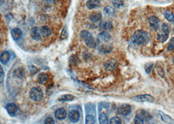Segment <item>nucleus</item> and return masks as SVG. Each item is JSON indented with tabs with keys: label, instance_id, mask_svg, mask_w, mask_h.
Masks as SVG:
<instances>
[{
	"label": "nucleus",
	"instance_id": "nucleus-38",
	"mask_svg": "<svg viewBox=\"0 0 174 124\" xmlns=\"http://www.w3.org/2000/svg\"><path fill=\"white\" fill-rule=\"evenodd\" d=\"M1 83L4 81V69H3L2 67H1Z\"/></svg>",
	"mask_w": 174,
	"mask_h": 124
},
{
	"label": "nucleus",
	"instance_id": "nucleus-39",
	"mask_svg": "<svg viewBox=\"0 0 174 124\" xmlns=\"http://www.w3.org/2000/svg\"><path fill=\"white\" fill-rule=\"evenodd\" d=\"M44 1L46 3H48V4H54V3L56 1V0H44Z\"/></svg>",
	"mask_w": 174,
	"mask_h": 124
},
{
	"label": "nucleus",
	"instance_id": "nucleus-34",
	"mask_svg": "<svg viewBox=\"0 0 174 124\" xmlns=\"http://www.w3.org/2000/svg\"><path fill=\"white\" fill-rule=\"evenodd\" d=\"M140 114H142L143 116L144 117L145 120H149L150 119H151V115L149 114V112H146V111H145V110H142L141 111Z\"/></svg>",
	"mask_w": 174,
	"mask_h": 124
},
{
	"label": "nucleus",
	"instance_id": "nucleus-29",
	"mask_svg": "<svg viewBox=\"0 0 174 124\" xmlns=\"http://www.w3.org/2000/svg\"><path fill=\"white\" fill-rule=\"evenodd\" d=\"M123 1H121V0H115V1H114V2H113V6L117 9L121 8L123 6Z\"/></svg>",
	"mask_w": 174,
	"mask_h": 124
},
{
	"label": "nucleus",
	"instance_id": "nucleus-25",
	"mask_svg": "<svg viewBox=\"0 0 174 124\" xmlns=\"http://www.w3.org/2000/svg\"><path fill=\"white\" fill-rule=\"evenodd\" d=\"M145 118L141 114H138L134 118V123L135 124H142L145 122Z\"/></svg>",
	"mask_w": 174,
	"mask_h": 124
},
{
	"label": "nucleus",
	"instance_id": "nucleus-40",
	"mask_svg": "<svg viewBox=\"0 0 174 124\" xmlns=\"http://www.w3.org/2000/svg\"><path fill=\"white\" fill-rule=\"evenodd\" d=\"M172 23H173V24H174V19H173V22H172Z\"/></svg>",
	"mask_w": 174,
	"mask_h": 124
},
{
	"label": "nucleus",
	"instance_id": "nucleus-18",
	"mask_svg": "<svg viewBox=\"0 0 174 124\" xmlns=\"http://www.w3.org/2000/svg\"><path fill=\"white\" fill-rule=\"evenodd\" d=\"M113 48L109 44H102L99 47V52L101 54H108L112 52Z\"/></svg>",
	"mask_w": 174,
	"mask_h": 124
},
{
	"label": "nucleus",
	"instance_id": "nucleus-15",
	"mask_svg": "<svg viewBox=\"0 0 174 124\" xmlns=\"http://www.w3.org/2000/svg\"><path fill=\"white\" fill-rule=\"evenodd\" d=\"M89 19L93 23L100 22L102 19V14L100 12H93L89 15Z\"/></svg>",
	"mask_w": 174,
	"mask_h": 124
},
{
	"label": "nucleus",
	"instance_id": "nucleus-28",
	"mask_svg": "<svg viewBox=\"0 0 174 124\" xmlns=\"http://www.w3.org/2000/svg\"><path fill=\"white\" fill-rule=\"evenodd\" d=\"M86 124H94L95 123V119L94 116L91 114L87 115L86 117Z\"/></svg>",
	"mask_w": 174,
	"mask_h": 124
},
{
	"label": "nucleus",
	"instance_id": "nucleus-42",
	"mask_svg": "<svg viewBox=\"0 0 174 124\" xmlns=\"http://www.w3.org/2000/svg\"><path fill=\"white\" fill-rule=\"evenodd\" d=\"M173 33H174V28H173Z\"/></svg>",
	"mask_w": 174,
	"mask_h": 124
},
{
	"label": "nucleus",
	"instance_id": "nucleus-14",
	"mask_svg": "<svg viewBox=\"0 0 174 124\" xmlns=\"http://www.w3.org/2000/svg\"><path fill=\"white\" fill-rule=\"evenodd\" d=\"M11 36L14 41H18L19 39H20L22 36H23V33H22V31L20 29V28H16L12 29L11 30Z\"/></svg>",
	"mask_w": 174,
	"mask_h": 124
},
{
	"label": "nucleus",
	"instance_id": "nucleus-17",
	"mask_svg": "<svg viewBox=\"0 0 174 124\" xmlns=\"http://www.w3.org/2000/svg\"><path fill=\"white\" fill-rule=\"evenodd\" d=\"M11 58V56H10V53H9L8 51H3L1 53V56H0V61H1V63H3L4 65H6L7 63L9 62Z\"/></svg>",
	"mask_w": 174,
	"mask_h": 124
},
{
	"label": "nucleus",
	"instance_id": "nucleus-4",
	"mask_svg": "<svg viewBox=\"0 0 174 124\" xmlns=\"http://www.w3.org/2000/svg\"><path fill=\"white\" fill-rule=\"evenodd\" d=\"M131 99L136 101V102L143 103V102H153L154 98L149 94H144V95H140L137 96H134L131 98Z\"/></svg>",
	"mask_w": 174,
	"mask_h": 124
},
{
	"label": "nucleus",
	"instance_id": "nucleus-30",
	"mask_svg": "<svg viewBox=\"0 0 174 124\" xmlns=\"http://www.w3.org/2000/svg\"><path fill=\"white\" fill-rule=\"evenodd\" d=\"M24 70L20 69V68H18V69L15 70L14 73V75L15 76V77H19V78H22V76L24 75Z\"/></svg>",
	"mask_w": 174,
	"mask_h": 124
},
{
	"label": "nucleus",
	"instance_id": "nucleus-7",
	"mask_svg": "<svg viewBox=\"0 0 174 124\" xmlns=\"http://www.w3.org/2000/svg\"><path fill=\"white\" fill-rule=\"evenodd\" d=\"M68 117L70 122L73 123H76L80 120V114L78 110H72L69 112Z\"/></svg>",
	"mask_w": 174,
	"mask_h": 124
},
{
	"label": "nucleus",
	"instance_id": "nucleus-31",
	"mask_svg": "<svg viewBox=\"0 0 174 124\" xmlns=\"http://www.w3.org/2000/svg\"><path fill=\"white\" fill-rule=\"evenodd\" d=\"M109 123L110 124H120L121 123V120L118 117H113L110 119L109 122Z\"/></svg>",
	"mask_w": 174,
	"mask_h": 124
},
{
	"label": "nucleus",
	"instance_id": "nucleus-37",
	"mask_svg": "<svg viewBox=\"0 0 174 124\" xmlns=\"http://www.w3.org/2000/svg\"><path fill=\"white\" fill-rule=\"evenodd\" d=\"M157 71H158V73H159V75L160 76V77L162 78H163L164 76V73L163 69L161 67H157Z\"/></svg>",
	"mask_w": 174,
	"mask_h": 124
},
{
	"label": "nucleus",
	"instance_id": "nucleus-9",
	"mask_svg": "<svg viewBox=\"0 0 174 124\" xmlns=\"http://www.w3.org/2000/svg\"><path fill=\"white\" fill-rule=\"evenodd\" d=\"M131 112V107L128 104H122L119 107L118 112L122 116H127Z\"/></svg>",
	"mask_w": 174,
	"mask_h": 124
},
{
	"label": "nucleus",
	"instance_id": "nucleus-19",
	"mask_svg": "<svg viewBox=\"0 0 174 124\" xmlns=\"http://www.w3.org/2000/svg\"><path fill=\"white\" fill-rule=\"evenodd\" d=\"M40 33L42 37H48L51 35V31L49 27L47 26H43L40 28Z\"/></svg>",
	"mask_w": 174,
	"mask_h": 124
},
{
	"label": "nucleus",
	"instance_id": "nucleus-21",
	"mask_svg": "<svg viewBox=\"0 0 174 124\" xmlns=\"http://www.w3.org/2000/svg\"><path fill=\"white\" fill-rule=\"evenodd\" d=\"M159 115L161 117V119H162L163 122H164L166 123H173V120L168 115H167V114L162 112V111H159Z\"/></svg>",
	"mask_w": 174,
	"mask_h": 124
},
{
	"label": "nucleus",
	"instance_id": "nucleus-16",
	"mask_svg": "<svg viewBox=\"0 0 174 124\" xmlns=\"http://www.w3.org/2000/svg\"><path fill=\"white\" fill-rule=\"evenodd\" d=\"M101 2L100 0H88L86 3V6L89 9H95L100 7Z\"/></svg>",
	"mask_w": 174,
	"mask_h": 124
},
{
	"label": "nucleus",
	"instance_id": "nucleus-2",
	"mask_svg": "<svg viewBox=\"0 0 174 124\" xmlns=\"http://www.w3.org/2000/svg\"><path fill=\"white\" fill-rule=\"evenodd\" d=\"M133 39L138 45H143L148 41V36L146 31L138 30L134 33Z\"/></svg>",
	"mask_w": 174,
	"mask_h": 124
},
{
	"label": "nucleus",
	"instance_id": "nucleus-11",
	"mask_svg": "<svg viewBox=\"0 0 174 124\" xmlns=\"http://www.w3.org/2000/svg\"><path fill=\"white\" fill-rule=\"evenodd\" d=\"M111 36L108 32H107L106 31H103L102 32L100 33L98 36H97V39L100 41V42L102 43H106L110 40Z\"/></svg>",
	"mask_w": 174,
	"mask_h": 124
},
{
	"label": "nucleus",
	"instance_id": "nucleus-22",
	"mask_svg": "<svg viewBox=\"0 0 174 124\" xmlns=\"http://www.w3.org/2000/svg\"><path fill=\"white\" fill-rule=\"evenodd\" d=\"M47 80H48V75L46 74V73H41V74L38 75L37 77V81L38 83L41 84H44V83H46Z\"/></svg>",
	"mask_w": 174,
	"mask_h": 124
},
{
	"label": "nucleus",
	"instance_id": "nucleus-10",
	"mask_svg": "<svg viewBox=\"0 0 174 124\" xmlns=\"http://www.w3.org/2000/svg\"><path fill=\"white\" fill-rule=\"evenodd\" d=\"M31 37L35 41H39L41 39V34L40 33V28L38 27H33L30 31Z\"/></svg>",
	"mask_w": 174,
	"mask_h": 124
},
{
	"label": "nucleus",
	"instance_id": "nucleus-8",
	"mask_svg": "<svg viewBox=\"0 0 174 124\" xmlns=\"http://www.w3.org/2000/svg\"><path fill=\"white\" fill-rule=\"evenodd\" d=\"M5 109L7 110L8 114L11 116H14L17 112H18V106L14 103H10L6 104Z\"/></svg>",
	"mask_w": 174,
	"mask_h": 124
},
{
	"label": "nucleus",
	"instance_id": "nucleus-1",
	"mask_svg": "<svg viewBox=\"0 0 174 124\" xmlns=\"http://www.w3.org/2000/svg\"><path fill=\"white\" fill-rule=\"evenodd\" d=\"M80 37L85 41L86 46L90 48V49H94L96 46V43L94 37H93L92 35L88 31L83 30L81 31L80 34Z\"/></svg>",
	"mask_w": 174,
	"mask_h": 124
},
{
	"label": "nucleus",
	"instance_id": "nucleus-20",
	"mask_svg": "<svg viewBox=\"0 0 174 124\" xmlns=\"http://www.w3.org/2000/svg\"><path fill=\"white\" fill-rule=\"evenodd\" d=\"M104 13L108 17H114L115 14V10L114 7L110 6H106L104 9Z\"/></svg>",
	"mask_w": 174,
	"mask_h": 124
},
{
	"label": "nucleus",
	"instance_id": "nucleus-41",
	"mask_svg": "<svg viewBox=\"0 0 174 124\" xmlns=\"http://www.w3.org/2000/svg\"><path fill=\"white\" fill-rule=\"evenodd\" d=\"M173 63H174V57H173Z\"/></svg>",
	"mask_w": 174,
	"mask_h": 124
},
{
	"label": "nucleus",
	"instance_id": "nucleus-43",
	"mask_svg": "<svg viewBox=\"0 0 174 124\" xmlns=\"http://www.w3.org/2000/svg\"><path fill=\"white\" fill-rule=\"evenodd\" d=\"M113 1H115V0H113Z\"/></svg>",
	"mask_w": 174,
	"mask_h": 124
},
{
	"label": "nucleus",
	"instance_id": "nucleus-12",
	"mask_svg": "<svg viewBox=\"0 0 174 124\" xmlns=\"http://www.w3.org/2000/svg\"><path fill=\"white\" fill-rule=\"evenodd\" d=\"M54 115L57 120H63L64 119H65V117L67 116V111L64 109H63V108H59V109H58L56 110V112L54 113Z\"/></svg>",
	"mask_w": 174,
	"mask_h": 124
},
{
	"label": "nucleus",
	"instance_id": "nucleus-26",
	"mask_svg": "<svg viewBox=\"0 0 174 124\" xmlns=\"http://www.w3.org/2000/svg\"><path fill=\"white\" fill-rule=\"evenodd\" d=\"M169 37V33L164 32L162 34L158 35V40L160 41V42L164 43L167 39V38Z\"/></svg>",
	"mask_w": 174,
	"mask_h": 124
},
{
	"label": "nucleus",
	"instance_id": "nucleus-6",
	"mask_svg": "<svg viewBox=\"0 0 174 124\" xmlns=\"http://www.w3.org/2000/svg\"><path fill=\"white\" fill-rule=\"evenodd\" d=\"M149 23L150 24V26L154 30H158L159 29L160 26V20L155 16H151L148 19Z\"/></svg>",
	"mask_w": 174,
	"mask_h": 124
},
{
	"label": "nucleus",
	"instance_id": "nucleus-32",
	"mask_svg": "<svg viewBox=\"0 0 174 124\" xmlns=\"http://www.w3.org/2000/svg\"><path fill=\"white\" fill-rule=\"evenodd\" d=\"M174 50V37H172L170 39V42L167 45V50L168 51H172Z\"/></svg>",
	"mask_w": 174,
	"mask_h": 124
},
{
	"label": "nucleus",
	"instance_id": "nucleus-5",
	"mask_svg": "<svg viewBox=\"0 0 174 124\" xmlns=\"http://www.w3.org/2000/svg\"><path fill=\"white\" fill-rule=\"evenodd\" d=\"M117 65H118V63L114 59H110L108 60V61H106L105 62L104 65L105 69L109 71H114V70H115L117 67Z\"/></svg>",
	"mask_w": 174,
	"mask_h": 124
},
{
	"label": "nucleus",
	"instance_id": "nucleus-3",
	"mask_svg": "<svg viewBox=\"0 0 174 124\" xmlns=\"http://www.w3.org/2000/svg\"><path fill=\"white\" fill-rule=\"evenodd\" d=\"M30 97L32 101L39 102L43 98V93L39 87H33L30 91Z\"/></svg>",
	"mask_w": 174,
	"mask_h": 124
},
{
	"label": "nucleus",
	"instance_id": "nucleus-36",
	"mask_svg": "<svg viewBox=\"0 0 174 124\" xmlns=\"http://www.w3.org/2000/svg\"><path fill=\"white\" fill-rule=\"evenodd\" d=\"M55 122L54 120L51 117H47V118L44 120V123L46 124H54Z\"/></svg>",
	"mask_w": 174,
	"mask_h": 124
},
{
	"label": "nucleus",
	"instance_id": "nucleus-24",
	"mask_svg": "<svg viewBox=\"0 0 174 124\" xmlns=\"http://www.w3.org/2000/svg\"><path fill=\"white\" fill-rule=\"evenodd\" d=\"M99 123L101 124H107L109 123L108 117L106 113H101L99 116Z\"/></svg>",
	"mask_w": 174,
	"mask_h": 124
},
{
	"label": "nucleus",
	"instance_id": "nucleus-13",
	"mask_svg": "<svg viewBox=\"0 0 174 124\" xmlns=\"http://www.w3.org/2000/svg\"><path fill=\"white\" fill-rule=\"evenodd\" d=\"M113 25L110 21L105 20L100 22L99 24V29L102 31H110L112 30Z\"/></svg>",
	"mask_w": 174,
	"mask_h": 124
},
{
	"label": "nucleus",
	"instance_id": "nucleus-23",
	"mask_svg": "<svg viewBox=\"0 0 174 124\" xmlns=\"http://www.w3.org/2000/svg\"><path fill=\"white\" fill-rule=\"evenodd\" d=\"M75 97L71 94H65L63 95L58 98L59 101H72L74 100Z\"/></svg>",
	"mask_w": 174,
	"mask_h": 124
},
{
	"label": "nucleus",
	"instance_id": "nucleus-33",
	"mask_svg": "<svg viewBox=\"0 0 174 124\" xmlns=\"http://www.w3.org/2000/svg\"><path fill=\"white\" fill-rule=\"evenodd\" d=\"M162 30L163 31V32H167L169 33V31L170 30V26L167 23H164L162 25Z\"/></svg>",
	"mask_w": 174,
	"mask_h": 124
},
{
	"label": "nucleus",
	"instance_id": "nucleus-35",
	"mask_svg": "<svg viewBox=\"0 0 174 124\" xmlns=\"http://www.w3.org/2000/svg\"><path fill=\"white\" fill-rule=\"evenodd\" d=\"M153 63H147V64L146 65V67H145V69H146V73H147V74H149L151 69H152L153 68Z\"/></svg>",
	"mask_w": 174,
	"mask_h": 124
},
{
	"label": "nucleus",
	"instance_id": "nucleus-27",
	"mask_svg": "<svg viewBox=\"0 0 174 124\" xmlns=\"http://www.w3.org/2000/svg\"><path fill=\"white\" fill-rule=\"evenodd\" d=\"M164 17L166 18V20L169 22H172L174 19V14H172V12L169 11H166L164 12Z\"/></svg>",
	"mask_w": 174,
	"mask_h": 124
}]
</instances>
